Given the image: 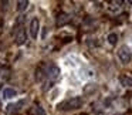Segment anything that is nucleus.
Listing matches in <instances>:
<instances>
[{"label":"nucleus","instance_id":"f257e3e1","mask_svg":"<svg viewBox=\"0 0 132 115\" xmlns=\"http://www.w3.org/2000/svg\"><path fill=\"white\" fill-rule=\"evenodd\" d=\"M81 105H82V98L74 97V98H70V100L61 102L60 105H58V108H60L61 111H74V109H78Z\"/></svg>","mask_w":132,"mask_h":115},{"label":"nucleus","instance_id":"f03ea898","mask_svg":"<svg viewBox=\"0 0 132 115\" xmlns=\"http://www.w3.org/2000/svg\"><path fill=\"white\" fill-rule=\"evenodd\" d=\"M118 58H119L121 63H123V64H128L129 61H131L132 55H131V51H129V48L126 46H122L118 50Z\"/></svg>","mask_w":132,"mask_h":115},{"label":"nucleus","instance_id":"7ed1b4c3","mask_svg":"<svg viewBox=\"0 0 132 115\" xmlns=\"http://www.w3.org/2000/svg\"><path fill=\"white\" fill-rule=\"evenodd\" d=\"M46 74L47 77L50 78V80H57L58 77H60V68H58L55 64H48V65L46 67Z\"/></svg>","mask_w":132,"mask_h":115},{"label":"nucleus","instance_id":"20e7f679","mask_svg":"<svg viewBox=\"0 0 132 115\" xmlns=\"http://www.w3.org/2000/svg\"><path fill=\"white\" fill-rule=\"evenodd\" d=\"M38 30H40V23H38V19L34 17L30 21V36H31L33 38H37Z\"/></svg>","mask_w":132,"mask_h":115},{"label":"nucleus","instance_id":"39448f33","mask_svg":"<svg viewBox=\"0 0 132 115\" xmlns=\"http://www.w3.org/2000/svg\"><path fill=\"white\" fill-rule=\"evenodd\" d=\"M70 20H71V17H70L68 13H60V14L55 17V24H57V26H64V24H67Z\"/></svg>","mask_w":132,"mask_h":115},{"label":"nucleus","instance_id":"423d86ee","mask_svg":"<svg viewBox=\"0 0 132 115\" xmlns=\"http://www.w3.org/2000/svg\"><path fill=\"white\" fill-rule=\"evenodd\" d=\"M16 95H17V91H16L14 88H10V87H6V88H3V91H2V97H3L4 100H12Z\"/></svg>","mask_w":132,"mask_h":115},{"label":"nucleus","instance_id":"0eeeda50","mask_svg":"<svg viewBox=\"0 0 132 115\" xmlns=\"http://www.w3.org/2000/svg\"><path fill=\"white\" fill-rule=\"evenodd\" d=\"M27 40V36H26V30L24 29H20L17 31V36H16V43L19 44V46H21V44H24Z\"/></svg>","mask_w":132,"mask_h":115},{"label":"nucleus","instance_id":"6e6552de","mask_svg":"<svg viewBox=\"0 0 132 115\" xmlns=\"http://www.w3.org/2000/svg\"><path fill=\"white\" fill-rule=\"evenodd\" d=\"M119 83H121V85L125 87V88H131L132 87V77L131 75H121Z\"/></svg>","mask_w":132,"mask_h":115},{"label":"nucleus","instance_id":"1a4fd4ad","mask_svg":"<svg viewBox=\"0 0 132 115\" xmlns=\"http://www.w3.org/2000/svg\"><path fill=\"white\" fill-rule=\"evenodd\" d=\"M106 40H108V43H109V44L115 46V44L118 43V34H117V33H109L108 37H106Z\"/></svg>","mask_w":132,"mask_h":115},{"label":"nucleus","instance_id":"9d476101","mask_svg":"<svg viewBox=\"0 0 132 115\" xmlns=\"http://www.w3.org/2000/svg\"><path fill=\"white\" fill-rule=\"evenodd\" d=\"M29 6V2L27 0H19L17 2V12H24Z\"/></svg>","mask_w":132,"mask_h":115},{"label":"nucleus","instance_id":"9b49d317","mask_svg":"<svg viewBox=\"0 0 132 115\" xmlns=\"http://www.w3.org/2000/svg\"><path fill=\"white\" fill-rule=\"evenodd\" d=\"M33 115H47V114H46V111H44L41 106H36L34 111H33Z\"/></svg>","mask_w":132,"mask_h":115},{"label":"nucleus","instance_id":"f8f14e48","mask_svg":"<svg viewBox=\"0 0 132 115\" xmlns=\"http://www.w3.org/2000/svg\"><path fill=\"white\" fill-rule=\"evenodd\" d=\"M16 106H17L16 104H9V105L6 106V108H7L6 111L9 112V114H13V112H16V111H17V108H16Z\"/></svg>","mask_w":132,"mask_h":115},{"label":"nucleus","instance_id":"ddd939ff","mask_svg":"<svg viewBox=\"0 0 132 115\" xmlns=\"http://www.w3.org/2000/svg\"><path fill=\"white\" fill-rule=\"evenodd\" d=\"M36 80L37 81L41 80V68H37V71H36Z\"/></svg>","mask_w":132,"mask_h":115},{"label":"nucleus","instance_id":"4468645a","mask_svg":"<svg viewBox=\"0 0 132 115\" xmlns=\"http://www.w3.org/2000/svg\"><path fill=\"white\" fill-rule=\"evenodd\" d=\"M3 71H4L3 68H0V77H2V72H3Z\"/></svg>","mask_w":132,"mask_h":115}]
</instances>
